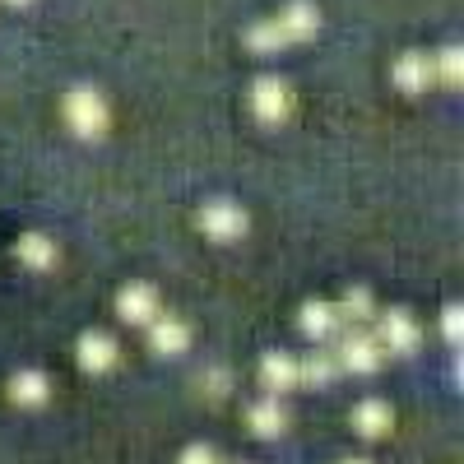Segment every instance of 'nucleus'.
I'll list each match as a JSON object with an SVG mask.
<instances>
[{"instance_id": "39448f33", "label": "nucleus", "mask_w": 464, "mask_h": 464, "mask_svg": "<svg viewBox=\"0 0 464 464\" xmlns=\"http://www.w3.org/2000/svg\"><path fill=\"white\" fill-rule=\"evenodd\" d=\"M246 223H251L246 209L232 205V200H209L200 209V227H205V237H214V242H237L246 232Z\"/></svg>"}, {"instance_id": "f257e3e1", "label": "nucleus", "mask_w": 464, "mask_h": 464, "mask_svg": "<svg viewBox=\"0 0 464 464\" xmlns=\"http://www.w3.org/2000/svg\"><path fill=\"white\" fill-rule=\"evenodd\" d=\"M330 353H334L339 372L372 376V372L381 367V358H385V348L372 339V330H362V325H343V334L330 343Z\"/></svg>"}, {"instance_id": "9d476101", "label": "nucleus", "mask_w": 464, "mask_h": 464, "mask_svg": "<svg viewBox=\"0 0 464 464\" xmlns=\"http://www.w3.org/2000/svg\"><path fill=\"white\" fill-rule=\"evenodd\" d=\"M186 343H190V325L181 321V316H153L149 321V348L153 353H168V358H177V353H186Z\"/></svg>"}, {"instance_id": "0eeeda50", "label": "nucleus", "mask_w": 464, "mask_h": 464, "mask_svg": "<svg viewBox=\"0 0 464 464\" xmlns=\"http://www.w3.org/2000/svg\"><path fill=\"white\" fill-rule=\"evenodd\" d=\"M297 325H302V334L312 339V343H334L343 334V316H339L334 302H306Z\"/></svg>"}, {"instance_id": "1a4fd4ad", "label": "nucleus", "mask_w": 464, "mask_h": 464, "mask_svg": "<svg viewBox=\"0 0 464 464\" xmlns=\"http://www.w3.org/2000/svg\"><path fill=\"white\" fill-rule=\"evenodd\" d=\"M275 28L284 33V43L293 47V43H306V37H316L321 14H316V5H306V0H293V5H284V10L275 14Z\"/></svg>"}, {"instance_id": "9b49d317", "label": "nucleus", "mask_w": 464, "mask_h": 464, "mask_svg": "<svg viewBox=\"0 0 464 464\" xmlns=\"http://www.w3.org/2000/svg\"><path fill=\"white\" fill-rule=\"evenodd\" d=\"M260 385H265V395H288L293 385H297V358L293 353H265L260 358Z\"/></svg>"}, {"instance_id": "f3484780", "label": "nucleus", "mask_w": 464, "mask_h": 464, "mask_svg": "<svg viewBox=\"0 0 464 464\" xmlns=\"http://www.w3.org/2000/svg\"><path fill=\"white\" fill-rule=\"evenodd\" d=\"M14 256H19L24 269H37V275H43V269L56 265V242L47 237V232H24V237L14 242Z\"/></svg>"}, {"instance_id": "aec40b11", "label": "nucleus", "mask_w": 464, "mask_h": 464, "mask_svg": "<svg viewBox=\"0 0 464 464\" xmlns=\"http://www.w3.org/2000/svg\"><path fill=\"white\" fill-rule=\"evenodd\" d=\"M432 80H441L446 89H455V84L464 80V56H459V47H446V52L432 61Z\"/></svg>"}, {"instance_id": "6ab92c4d", "label": "nucleus", "mask_w": 464, "mask_h": 464, "mask_svg": "<svg viewBox=\"0 0 464 464\" xmlns=\"http://www.w3.org/2000/svg\"><path fill=\"white\" fill-rule=\"evenodd\" d=\"M246 47L260 52V56H275V52H284L288 43H284V33L275 28V19H260V24L246 28Z\"/></svg>"}, {"instance_id": "f8f14e48", "label": "nucleus", "mask_w": 464, "mask_h": 464, "mask_svg": "<svg viewBox=\"0 0 464 464\" xmlns=\"http://www.w3.org/2000/svg\"><path fill=\"white\" fill-rule=\"evenodd\" d=\"M246 428L256 432V437H279L284 428H288V409H284V400L279 395H265V400H256L251 409H246Z\"/></svg>"}, {"instance_id": "4468645a", "label": "nucleus", "mask_w": 464, "mask_h": 464, "mask_svg": "<svg viewBox=\"0 0 464 464\" xmlns=\"http://www.w3.org/2000/svg\"><path fill=\"white\" fill-rule=\"evenodd\" d=\"M10 400H14L19 409H43V404L52 400V381L37 372V367L14 372V376H10Z\"/></svg>"}, {"instance_id": "2eb2a0df", "label": "nucleus", "mask_w": 464, "mask_h": 464, "mask_svg": "<svg viewBox=\"0 0 464 464\" xmlns=\"http://www.w3.org/2000/svg\"><path fill=\"white\" fill-rule=\"evenodd\" d=\"M391 80L404 89V93H422L428 84H437L432 80V56H422V52H404L400 61H395V74Z\"/></svg>"}, {"instance_id": "6e6552de", "label": "nucleus", "mask_w": 464, "mask_h": 464, "mask_svg": "<svg viewBox=\"0 0 464 464\" xmlns=\"http://www.w3.org/2000/svg\"><path fill=\"white\" fill-rule=\"evenodd\" d=\"M74 358H80V367H84L89 376H102V372H111V367H116L121 348H116V339H111V334L89 330V334H80V348H74Z\"/></svg>"}, {"instance_id": "f03ea898", "label": "nucleus", "mask_w": 464, "mask_h": 464, "mask_svg": "<svg viewBox=\"0 0 464 464\" xmlns=\"http://www.w3.org/2000/svg\"><path fill=\"white\" fill-rule=\"evenodd\" d=\"M65 121H70L74 135H84V140L102 135L107 121H111V116H107V98L98 89H70L65 93Z\"/></svg>"}, {"instance_id": "ddd939ff", "label": "nucleus", "mask_w": 464, "mask_h": 464, "mask_svg": "<svg viewBox=\"0 0 464 464\" xmlns=\"http://www.w3.org/2000/svg\"><path fill=\"white\" fill-rule=\"evenodd\" d=\"M348 422H353V432H358V437L376 441V437H385V432H391L395 413H391V404H385V400H362V404H353Z\"/></svg>"}, {"instance_id": "7ed1b4c3", "label": "nucleus", "mask_w": 464, "mask_h": 464, "mask_svg": "<svg viewBox=\"0 0 464 464\" xmlns=\"http://www.w3.org/2000/svg\"><path fill=\"white\" fill-rule=\"evenodd\" d=\"M372 339H376L381 348H391V353H413L418 339H422V330H418V321H413L409 312L391 306V312H376V316H372Z\"/></svg>"}, {"instance_id": "a211bd4d", "label": "nucleus", "mask_w": 464, "mask_h": 464, "mask_svg": "<svg viewBox=\"0 0 464 464\" xmlns=\"http://www.w3.org/2000/svg\"><path fill=\"white\" fill-rule=\"evenodd\" d=\"M339 316H343V325H367V321L376 316L372 293H367V288H348L343 302H339Z\"/></svg>"}, {"instance_id": "412c9836", "label": "nucleus", "mask_w": 464, "mask_h": 464, "mask_svg": "<svg viewBox=\"0 0 464 464\" xmlns=\"http://www.w3.org/2000/svg\"><path fill=\"white\" fill-rule=\"evenodd\" d=\"M441 334H446V343H450V348H459V343H464V312H459L455 302L441 312Z\"/></svg>"}, {"instance_id": "393cba45", "label": "nucleus", "mask_w": 464, "mask_h": 464, "mask_svg": "<svg viewBox=\"0 0 464 464\" xmlns=\"http://www.w3.org/2000/svg\"><path fill=\"white\" fill-rule=\"evenodd\" d=\"M10 5H33V0H10Z\"/></svg>"}, {"instance_id": "dca6fc26", "label": "nucleus", "mask_w": 464, "mask_h": 464, "mask_svg": "<svg viewBox=\"0 0 464 464\" xmlns=\"http://www.w3.org/2000/svg\"><path fill=\"white\" fill-rule=\"evenodd\" d=\"M339 376V362L330 353V343H316L306 358H297V385H330Z\"/></svg>"}, {"instance_id": "4be33fe9", "label": "nucleus", "mask_w": 464, "mask_h": 464, "mask_svg": "<svg viewBox=\"0 0 464 464\" xmlns=\"http://www.w3.org/2000/svg\"><path fill=\"white\" fill-rule=\"evenodd\" d=\"M200 381H205V391H209L214 400H223V395L232 391V372H227V367H209Z\"/></svg>"}, {"instance_id": "20e7f679", "label": "nucleus", "mask_w": 464, "mask_h": 464, "mask_svg": "<svg viewBox=\"0 0 464 464\" xmlns=\"http://www.w3.org/2000/svg\"><path fill=\"white\" fill-rule=\"evenodd\" d=\"M251 111H256V121L265 126H279L293 116V93L284 80H275V74H260V80L251 84Z\"/></svg>"}, {"instance_id": "5701e85b", "label": "nucleus", "mask_w": 464, "mask_h": 464, "mask_svg": "<svg viewBox=\"0 0 464 464\" xmlns=\"http://www.w3.org/2000/svg\"><path fill=\"white\" fill-rule=\"evenodd\" d=\"M177 464H218V455H214L209 446H186Z\"/></svg>"}, {"instance_id": "b1692460", "label": "nucleus", "mask_w": 464, "mask_h": 464, "mask_svg": "<svg viewBox=\"0 0 464 464\" xmlns=\"http://www.w3.org/2000/svg\"><path fill=\"white\" fill-rule=\"evenodd\" d=\"M343 464H372V459H343Z\"/></svg>"}, {"instance_id": "423d86ee", "label": "nucleus", "mask_w": 464, "mask_h": 464, "mask_svg": "<svg viewBox=\"0 0 464 464\" xmlns=\"http://www.w3.org/2000/svg\"><path fill=\"white\" fill-rule=\"evenodd\" d=\"M159 312H163V302H159V288L153 284H126L116 293V316L126 325H149Z\"/></svg>"}]
</instances>
